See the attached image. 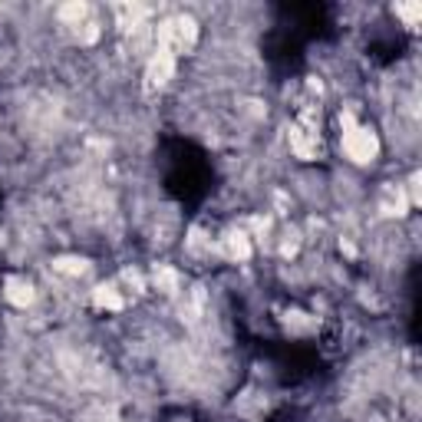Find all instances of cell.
<instances>
[{
  "label": "cell",
  "mask_w": 422,
  "mask_h": 422,
  "mask_svg": "<svg viewBox=\"0 0 422 422\" xmlns=\"http://www.w3.org/2000/svg\"><path fill=\"white\" fill-rule=\"evenodd\" d=\"M3 297H7L10 303H17V307H27V303H33V287L27 284V281H20V277H10Z\"/></svg>",
  "instance_id": "obj_3"
},
{
  "label": "cell",
  "mask_w": 422,
  "mask_h": 422,
  "mask_svg": "<svg viewBox=\"0 0 422 422\" xmlns=\"http://www.w3.org/2000/svg\"><path fill=\"white\" fill-rule=\"evenodd\" d=\"M83 14H86V7H83V3H70V7H63L60 10L63 20H83Z\"/></svg>",
  "instance_id": "obj_9"
},
{
  "label": "cell",
  "mask_w": 422,
  "mask_h": 422,
  "mask_svg": "<svg viewBox=\"0 0 422 422\" xmlns=\"http://www.w3.org/2000/svg\"><path fill=\"white\" fill-rule=\"evenodd\" d=\"M396 14L406 17L409 27H416V20L422 17V3H396Z\"/></svg>",
  "instance_id": "obj_7"
},
{
  "label": "cell",
  "mask_w": 422,
  "mask_h": 422,
  "mask_svg": "<svg viewBox=\"0 0 422 422\" xmlns=\"http://www.w3.org/2000/svg\"><path fill=\"white\" fill-rule=\"evenodd\" d=\"M225 251H228V257H234V261H248V257H251V241H248V234H244V231H231L225 238Z\"/></svg>",
  "instance_id": "obj_4"
},
{
  "label": "cell",
  "mask_w": 422,
  "mask_h": 422,
  "mask_svg": "<svg viewBox=\"0 0 422 422\" xmlns=\"http://www.w3.org/2000/svg\"><path fill=\"white\" fill-rule=\"evenodd\" d=\"M175 73V53L165 46H155L149 60V86H165Z\"/></svg>",
  "instance_id": "obj_2"
},
{
  "label": "cell",
  "mask_w": 422,
  "mask_h": 422,
  "mask_svg": "<svg viewBox=\"0 0 422 422\" xmlns=\"http://www.w3.org/2000/svg\"><path fill=\"white\" fill-rule=\"evenodd\" d=\"M155 284H159L162 294H175V290H179V274L168 271V268H159V271H155Z\"/></svg>",
  "instance_id": "obj_6"
},
{
  "label": "cell",
  "mask_w": 422,
  "mask_h": 422,
  "mask_svg": "<svg viewBox=\"0 0 422 422\" xmlns=\"http://www.w3.org/2000/svg\"><path fill=\"white\" fill-rule=\"evenodd\" d=\"M53 268L63 274H83V261H76V257H60Z\"/></svg>",
  "instance_id": "obj_8"
},
{
  "label": "cell",
  "mask_w": 422,
  "mask_h": 422,
  "mask_svg": "<svg viewBox=\"0 0 422 422\" xmlns=\"http://www.w3.org/2000/svg\"><path fill=\"white\" fill-rule=\"evenodd\" d=\"M343 125H347V132H343V149L353 162H373L379 152V142L373 136V129H366V125H356V122L343 116Z\"/></svg>",
  "instance_id": "obj_1"
},
{
  "label": "cell",
  "mask_w": 422,
  "mask_h": 422,
  "mask_svg": "<svg viewBox=\"0 0 422 422\" xmlns=\"http://www.w3.org/2000/svg\"><path fill=\"white\" fill-rule=\"evenodd\" d=\"M92 301H96V307H106V310H119V307H122L119 290H116V287H112V284L96 287V294H92Z\"/></svg>",
  "instance_id": "obj_5"
}]
</instances>
